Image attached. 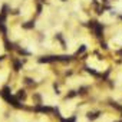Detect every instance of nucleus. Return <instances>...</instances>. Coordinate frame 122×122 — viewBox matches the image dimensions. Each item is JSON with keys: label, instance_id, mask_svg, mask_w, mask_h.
Returning a JSON list of instances; mask_svg holds the SVG:
<instances>
[{"label": "nucleus", "instance_id": "3", "mask_svg": "<svg viewBox=\"0 0 122 122\" xmlns=\"http://www.w3.org/2000/svg\"><path fill=\"white\" fill-rule=\"evenodd\" d=\"M113 20H115V19H113V17H111V16H109V13H106L105 16H102V17H101V22H113Z\"/></svg>", "mask_w": 122, "mask_h": 122}, {"label": "nucleus", "instance_id": "1", "mask_svg": "<svg viewBox=\"0 0 122 122\" xmlns=\"http://www.w3.org/2000/svg\"><path fill=\"white\" fill-rule=\"evenodd\" d=\"M88 63H89L91 66H93L96 71H103V68L106 66L105 63H101V62H98L96 59H89V60H88Z\"/></svg>", "mask_w": 122, "mask_h": 122}, {"label": "nucleus", "instance_id": "2", "mask_svg": "<svg viewBox=\"0 0 122 122\" xmlns=\"http://www.w3.org/2000/svg\"><path fill=\"white\" fill-rule=\"evenodd\" d=\"M47 16H49V12H46V13L43 15V17H45V26H47ZM42 26H43V19H40V20L37 22V27L42 29Z\"/></svg>", "mask_w": 122, "mask_h": 122}, {"label": "nucleus", "instance_id": "4", "mask_svg": "<svg viewBox=\"0 0 122 122\" xmlns=\"http://www.w3.org/2000/svg\"><path fill=\"white\" fill-rule=\"evenodd\" d=\"M115 7H116V10H118L119 13H122V0H121L119 3H116V6H115Z\"/></svg>", "mask_w": 122, "mask_h": 122}, {"label": "nucleus", "instance_id": "5", "mask_svg": "<svg viewBox=\"0 0 122 122\" xmlns=\"http://www.w3.org/2000/svg\"><path fill=\"white\" fill-rule=\"evenodd\" d=\"M116 85H118V86H122V75L119 76V79H118V82H116Z\"/></svg>", "mask_w": 122, "mask_h": 122}, {"label": "nucleus", "instance_id": "6", "mask_svg": "<svg viewBox=\"0 0 122 122\" xmlns=\"http://www.w3.org/2000/svg\"><path fill=\"white\" fill-rule=\"evenodd\" d=\"M5 78H6V75H5V73H0V83L3 82V79H5Z\"/></svg>", "mask_w": 122, "mask_h": 122}]
</instances>
